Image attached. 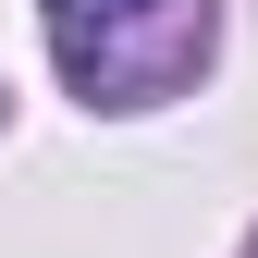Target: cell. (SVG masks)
<instances>
[{
  "mask_svg": "<svg viewBox=\"0 0 258 258\" xmlns=\"http://www.w3.org/2000/svg\"><path fill=\"white\" fill-rule=\"evenodd\" d=\"M86 111H148L209 61V0H37Z\"/></svg>",
  "mask_w": 258,
  "mask_h": 258,
  "instance_id": "1",
  "label": "cell"
}]
</instances>
